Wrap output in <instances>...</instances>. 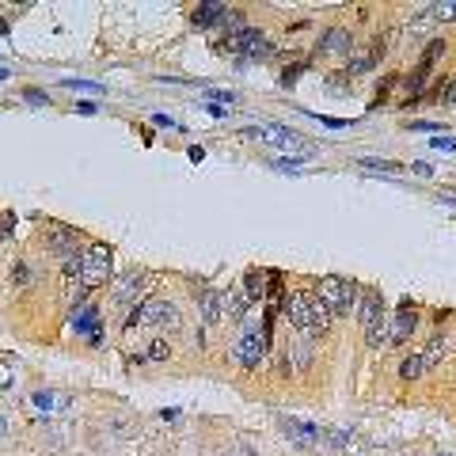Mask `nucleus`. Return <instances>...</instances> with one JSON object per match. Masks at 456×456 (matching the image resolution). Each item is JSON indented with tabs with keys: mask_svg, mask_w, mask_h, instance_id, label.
Masks as SVG:
<instances>
[{
	"mask_svg": "<svg viewBox=\"0 0 456 456\" xmlns=\"http://www.w3.org/2000/svg\"><path fill=\"white\" fill-rule=\"evenodd\" d=\"M285 316H289V324H293L297 331H304V335H324V331L331 327L327 304H324L316 293H308V289H297V293H289Z\"/></svg>",
	"mask_w": 456,
	"mask_h": 456,
	"instance_id": "obj_1",
	"label": "nucleus"
},
{
	"mask_svg": "<svg viewBox=\"0 0 456 456\" xmlns=\"http://www.w3.org/2000/svg\"><path fill=\"white\" fill-rule=\"evenodd\" d=\"M266 354V327L255 319V312L243 316V331L236 335V342H232V358H236L243 369H255V365L263 361Z\"/></svg>",
	"mask_w": 456,
	"mask_h": 456,
	"instance_id": "obj_2",
	"label": "nucleus"
},
{
	"mask_svg": "<svg viewBox=\"0 0 456 456\" xmlns=\"http://www.w3.org/2000/svg\"><path fill=\"white\" fill-rule=\"evenodd\" d=\"M80 285L84 289H95V285H107L115 277V259H110V248L107 243H92V248L80 251Z\"/></svg>",
	"mask_w": 456,
	"mask_h": 456,
	"instance_id": "obj_3",
	"label": "nucleus"
},
{
	"mask_svg": "<svg viewBox=\"0 0 456 456\" xmlns=\"http://www.w3.org/2000/svg\"><path fill=\"white\" fill-rule=\"evenodd\" d=\"M361 331L373 350L388 346V312H384V300L376 289H365V297H361Z\"/></svg>",
	"mask_w": 456,
	"mask_h": 456,
	"instance_id": "obj_4",
	"label": "nucleus"
},
{
	"mask_svg": "<svg viewBox=\"0 0 456 456\" xmlns=\"http://www.w3.org/2000/svg\"><path fill=\"white\" fill-rule=\"evenodd\" d=\"M316 297L327 304L331 316H342L358 304V282H354V277H324Z\"/></svg>",
	"mask_w": 456,
	"mask_h": 456,
	"instance_id": "obj_5",
	"label": "nucleus"
},
{
	"mask_svg": "<svg viewBox=\"0 0 456 456\" xmlns=\"http://www.w3.org/2000/svg\"><path fill=\"white\" fill-rule=\"evenodd\" d=\"M129 324H141V327H179V308L171 300H141L133 308Z\"/></svg>",
	"mask_w": 456,
	"mask_h": 456,
	"instance_id": "obj_6",
	"label": "nucleus"
},
{
	"mask_svg": "<svg viewBox=\"0 0 456 456\" xmlns=\"http://www.w3.org/2000/svg\"><path fill=\"white\" fill-rule=\"evenodd\" d=\"M251 137H259L266 144H274V149H293V152H308V141L300 137V133H293L289 126H274V122H263V126L251 129Z\"/></svg>",
	"mask_w": 456,
	"mask_h": 456,
	"instance_id": "obj_7",
	"label": "nucleus"
},
{
	"mask_svg": "<svg viewBox=\"0 0 456 456\" xmlns=\"http://www.w3.org/2000/svg\"><path fill=\"white\" fill-rule=\"evenodd\" d=\"M316 53H319V58H327V61H350V53H354V35H350L346 27H331L327 35H319Z\"/></svg>",
	"mask_w": 456,
	"mask_h": 456,
	"instance_id": "obj_8",
	"label": "nucleus"
},
{
	"mask_svg": "<svg viewBox=\"0 0 456 456\" xmlns=\"http://www.w3.org/2000/svg\"><path fill=\"white\" fill-rule=\"evenodd\" d=\"M228 50L240 53V58H248V61H255V58H266V53H270V38H266V31L243 27L240 35L228 38Z\"/></svg>",
	"mask_w": 456,
	"mask_h": 456,
	"instance_id": "obj_9",
	"label": "nucleus"
},
{
	"mask_svg": "<svg viewBox=\"0 0 456 456\" xmlns=\"http://www.w3.org/2000/svg\"><path fill=\"white\" fill-rule=\"evenodd\" d=\"M149 285H152V277L149 274H126V277H115V297H118V304H129V308H137L141 304V297L149 293Z\"/></svg>",
	"mask_w": 456,
	"mask_h": 456,
	"instance_id": "obj_10",
	"label": "nucleus"
},
{
	"mask_svg": "<svg viewBox=\"0 0 456 456\" xmlns=\"http://www.w3.org/2000/svg\"><path fill=\"white\" fill-rule=\"evenodd\" d=\"M415 327H418V312H415V304L407 300V304L392 316V324H388V342L403 346V342H407L410 335H415Z\"/></svg>",
	"mask_w": 456,
	"mask_h": 456,
	"instance_id": "obj_11",
	"label": "nucleus"
},
{
	"mask_svg": "<svg viewBox=\"0 0 456 456\" xmlns=\"http://www.w3.org/2000/svg\"><path fill=\"white\" fill-rule=\"evenodd\" d=\"M381 53H384L381 42H373V46H365V50H354V53H350V65H346V76H361V73H369L373 65L381 61Z\"/></svg>",
	"mask_w": 456,
	"mask_h": 456,
	"instance_id": "obj_12",
	"label": "nucleus"
},
{
	"mask_svg": "<svg viewBox=\"0 0 456 456\" xmlns=\"http://www.w3.org/2000/svg\"><path fill=\"white\" fill-rule=\"evenodd\" d=\"M225 16H228V8L217 4V0H209V4H202L194 12V23L198 27H221V19H225Z\"/></svg>",
	"mask_w": 456,
	"mask_h": 456,
	"instance_id": "obj_13",
	"label": "nucleus"
},
{
	"mask_svg": "<svg viewBox=\"0 0 456 456\" xmlns=\"http://www.w3.org/2000/svg\"><path fill=\"white\" fill-rule=\"evenodd\" d=\"M221 316H228L225 293H202V319H206V324H217Z\"/></svg>",
	"mask_w": 456,
	"mask_h": 456,
	"instance_id": "obj_14",
	"label": "nucleus"
},
{
	"mask_svg": "<svg viewBox=\"0 0 456 456\" xmlns=\"http://www.w3.org/2000/svg\"><path fill=\"white\" fill-rule=\"evenodd\" d=\"M285 433H289L297 445H319V438H324L316 426H304V422H285Z\"/></svg>",
	"mask_w": 456,
	"mask_h": 456,
	"instance_id": "obj_15",
	"label": "nucleus"
},
{
	"mask_svg": "<svg viewBox=\"0 0 456 456\" xmlns=\"http://www.w3.org/2000/svg\"><path fill=\"white\" fill-rule=\"evenodd\" d=\"M445 354H449V339H445V335H433L430 346H426V354H422V365H426V369H433V365H438Z\"/></svg>",
	"mask_w": 456,
	"mask_h": 456,
	"instance_id": "obj_16",
	"label": "nucleus"
},
{
	"mask_svg": "<svg viewBox=\"0 0 456 456\" xmlns=\"http://www.w3.org/2000/svg\"><path fill=\"white\" fill-rule=\"evenodd\" d=\"M266 285H270V274H266V270H251L248 274V293H251V300H259V304H263V300H266Z\"/></svg>",
	"mask_w": 456,
	"mask_h": 456,
	"instance_id": "obj_17",
	"label": "nucleus"
},
{
	"mask_svg": "<svg viewBox=\"0 0 456 456\" xmlns=\"http://www.w3.org/2000/svg\"><path fill=\"white\" fill-rule=\"evenodd\" d=\"M422 373H426V365H422V354H407V358L399 361V376H403V381H418Z\"/></svg>",
	"mask_w": 456,
	"mask_h": 456,
	"instance_id": "obj_18",
	"label": "nucleus"
},
{
	"mask_svg": "<svg viewBox=\"0 0 456 456\" xmlns=\"http://www.w3.org/2000/svg\"><path fill=\"white\" fill-rule=\"evenodd\" d=\"M426 12H430L433 23H452V19H456V0H441V4H430Z\"/></svg>",
	"mask_w": 456,
	"mask_h": 456,
	"instance_id": "obj_19",
	"label": "nucleus"
},
{
	"mask_svg": "<svg viewBox=\"0 0 456 456\" xmlns=\"http://www.w3.org/2000/svg\"><path fill=\"white\" fill-rule=\"evenodd\" d=\"M149 361H168L171 358V346H168V339H152L149 342V354H144Z\"/></svg>",
	"mask_w": 456,
	"mask_h": 456,
	"instance_id": "obj_20",
	"label": "nucleus"
},
{
	"mask_svg": "<svg viewBox=\"0 0 456 456\" xmlns=\"http://www.w3.org/2000/svg\"><path fill=\"white\" fill-rule=\"evenodd\" d=\"M361 168H369V171H388V175H399L403 168L399 164H392V160H373V157H361Z\"/></svg>",
	"mask_w": 456,
	"mask_h": 456,
	"instance_id": "obj_21",
	"label": "nucleus"
},
{
	"mask_svg": "<svg viewBox=\"0 0 456 456\" xmlns=\"http://www.w3.org/2000/svg\"><path fill=\"white\" fill-rule=\"evenodd\" d=\"M65 88H69V92H84V95H103V88H99V84H92V80H73V76H69V80H61Z\"/></svg>",
	"mask_w": 456,
	"mask_h": 456,
	"instance_id": "obj_22",
	"label": "nucleus"
},
{
	"mask_svg": "<svg viewBox=\"0 0 456 456\" xmlns=\"http://www.w3.org/2000/svg\"><path fill=\"white\" fill-rule=\"evenodd\" d=\"M31 282H35V277H31V266H27V263H19L16 270H12V285H19V289H27Z\"/></svg>",
	"mask_w": 456,
	"mask_h": 456,
	"instance_id": "obj_23",
	"label": "nucleus"
},
{
	"mask_svg": "<svg viewBox=\"0 0 456 456\" xmlns=\"http://www.w3.org/2000/svg\"><path fill=\"white\" fill-rule=\"evenodd\" d=\"M430 144H433V149H441V152H452L456 149V137H433Z\"/></svg>",
	"mask_w": 456,
	"mask_h": 456,
	"instance_id": "obj_24",
	"label": "nucleus"
},
{
	"mask_svg": "<svg viewBox=\"0 0 456 456\" xmlns=\"http://www.w3.org/2000/svg\"><path fill=\"white\" fill-rule=\"evenodd\" d=\"M186 157H191L194 164H202V160H206V149H202V144H194V149H191V152H186Z\"/></svg>",
	"mask_w": 456,
	"mask_h": 456,
	"instance_id": "obj_25",
	"label": "nucleus"
},
{
	"mask_svg": "<svg viewBox=\"0 0 456 456\" xmlns=\"http://www.w3.org/2000/svg\"><path fill=\"white\" fill-rule=\"evenodd\" d=\"M23 95L31 99V103H42V99H46V95H42V92H38V88H27V92H23Z\"/></svg>",
	"mask_w": 456,
	"mask_h": 456,
	"instance_id": "obj_26",
	"label": "nucleus"
},
{
	"mask_svg": "<svg viewBox=\"0 0 456 456\" xmlns=\"http://www.w3.org/2000/svg\"><path fill=\"white\" fill-rule=\"evenodd\" d=\"M441 99H445V103H456V80H452L449 88H445V95H441Z\"/></svg>",
	"mask_w": 456,
	"mask_h": 456,
	"instance_id": "obj_27",
	"label": "nucleus"
},
{
	"mask_svg": "<svg viewBox=\"0 0 456 456\" xmlns=\"http://www.w3.org/2000/svg\"><path fill=\"white\" fill-rule=\"evenodd\" d=\"M415 175H426V179H430L433 168H430V164H415Z\"/></svg>",
	"mask_w": 456,
	"mask_h": 456,
	"instance_id": "obj_28",
	"label": "nucleus"
},
{
	"mask_svg": "<svg viewBox=\"0 0 456 456\" xmlns=\"http://www.w3.org/2000/svg\"><path fill=\"white\" fill-rule=\"evenodd\" d=\"M4 76H8V69H0V80H4Z\"/></svg>",
	"mask_w": 456,
	"mask_h": 456,
	"instance_id": "obj_29",
	"label": "nucleus"
}]
</instances>
